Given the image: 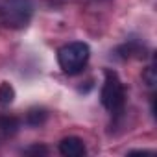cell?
<instances>
[{
	"label": "cell",
	"mask_w": 157,
	"mask_h": 157,
	"mask_svg": "<svg viewBox=\"0 0 157 157\" xmlns=\"http://www.w3.org/2000/svg\"><path fill=\"white\" fill-rule=\"evenodd\" d=\"M2 22L8 28L21 30L28 26L32 15H33V4L32 0H4L0 6Z\"/></svg>",
	"instance_id": "cell-3"
},
{
	"label": "cell",
	"mask_w": 157,
	"mask_h": 157,
	"mask_svg": "<svg viewBox=\"0 0 157 157\" xmlns=\"http://www.w3.org/2000/svg\"><path fill=\"white\" fill-rule=\"evenodd\" d=\"M46 118H48V113H46L44 109H41V107H33V109H30L28 115H26V122H28L32 128H39L41 124L46 122Z\"/></svg>",
	"instance_id": "cell-6"
},
{
	"label": "cell",
	"mask_w": 157,
	"mask_h": 157,
	"mask_svg": "<svg viewBox=\"0 0 157 157\" xmlns=\"http://www.w3.org/2000/svg\"><path fill=\"white\" fill-rule=\"evenodd\" d=\"M142 80H144V83H146L150 89L155 87V83H157V74H155V68H153V67H148V68L142 72Z\"/></svg>",
	"instance_id": "cell-8"
},
{
	"label": "cell",
	"mask_w": 157,
	"mask_h": 157,
	"mask_svg": "<svg viewBox=\"0 0 157 157\" xmlns=\"http://www.w3.org/2000/svg\"><path fill=\"white\" fill-rule=\"evenodd\" d=\"M59 151L65 157H83L85 155V144L78 137H65L59 142Z\"/></svg>",
	"instance_id": "cell-4"
},
{
	"label": "cell",
	"mask_w": 157,
	"mask_h": 157,
	"mask_svg": "<svg viewBox=\"0 0 157 157\" xmlns=\"http://www.w3.org/2000/svg\"><path fill=\"white\" fill-rule=\"evenodd\" d=\"M46 153H48V150L44 146H32L26 150V155H46Z\"/></svg>",
	"instance_id": "cell-9"
},
{
	"label": "cell",
	"mask_w": 157,
	"mask_h": 157,
	"mask_svg": "<svg viewBox=\"0 0 157 157\" xmlns=\"http://www.w3.org/2000/svg\"><path fill=\"white\" fill-rule=\"evenodd\" d=\"M13 100H15V89L8 82H2L0 83V105H10Z\"/></svg>",
	"instance_id": "cell-7"
},
{
	"label": "cell",
	"mask_w": 157,
	"mask_h": 157,
	"mask_svg": "<svg viewBox=\"0 0 157 157\" xmlns=\"http://www.w3.org/2000/svg\"><path fill=\"white\" fill-rule=\"evenodd\" d=\"M19 129V120L15 117H10V115H0V133L10 137V135H15Z\"/></svg>",
	"instance_id": "cell-5"
},
{
	"label": "cell",
	"mask_w": 157,
	"mask_h": 157,
	"mask_svg": "<svg viewBox=\"0 0 157 157\" xmlns=\"http://www.w3.org/2000/svg\"><path fill=\"white\" fill-rule=\"evenodd\" d=\"M104 76H105V82H104V87H102V105L111 111V113H120L124 109V104H126V91H124V85L120 82V78L115 70L111 68H105L104 70Z\"/></svg>",
	"instance_id": "cell-2"
},
{
	"label": "cell",
	"mask_w": 157,
	"mask_h": 157,
	"mask_svg": "<svg viewBox=\"0 0 157 157\" xmlns=\"http://www.w3.org/2000/svg\"><path fill=\"white\" fill-rule=\"evenodd\" d=\"M89 56H91L89 46L85 43L76 41V43H68V44L59 48L57 63H59V67L65 74L72 76V74H78V72L83 70V67L89 61Z\"/></svg>",
	"instance_id": "cell-1"
}]
</instances>
